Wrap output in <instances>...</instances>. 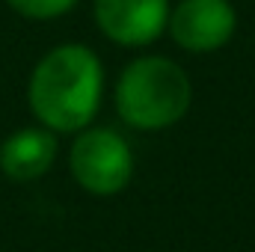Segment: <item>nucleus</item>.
Listing matches in <instances>:
<instances>
[{
    "label": "nucleus",
    "mask_w": 255,
    "mask_h": 252,
    "mask_svg": "<svg viewBox=\"0 0 255 252\" xmlns=\"http://www.w3.org/2000/svg\"><path fill=\"white\" fill-rule=\"evenodd\" d=\"M113 101L128 127L166 130L187 116L193 104V83L175 60L148 54L122 68Z\"/></svg>",
    "instance_id": "f03ea898"
},
{
    "label": "nucleus",
    "mask_w": 255,
    "mask_h": 252,
    "mask_svg": "<svg viewBox=\"0 0 255 252\" xmlns=\"http://www.w3.org/2000/svg\"><path fill=\"white\" fill-rule=\"evenodd\" d=\"M12 12L33 18V21H51L60 18L65 12H71L77 6V0H6Z\"/></svg>",
    "instance_id": "0eeeda50"
},
{
    "label": "nucleus",
    "mask_w": 255,
    "mask_h": 252,
    "mask_svg": "<svg viewBox=\"0 0 255 252\" xmlns=\"http://www.w3.org/2000/svg\"><path fill=\"white\" fill-rule=\"evenodd\" d=\"M57 160V133L51 127H21L0 142V172L12 181H36Z\"/></svg>",
    "instance_id": "423d86ee"
},
{
    "label": "nucleus",
    "mask_w": 255,
    "mask_h": 252,
    "mask_svg": "<svg viewBox=\"0 0 255 252\" xmlns=\"http://www.w3.org/2000/svg\"><path fill=\"white\" fill-rule=\"evenodd\" d=\"M166 30L178 48L190 54H214L232 42L238 12L232 0H178L169 6Z\"/></svg>",
    "instance_id": "20e7f679"
},
{
    "label": "nucleus",
    "mask_w": 255,
    "mask_h": 252,
    "mask_svg": "<svg viewBox=\"0 0 255 252\" xmlns=\"http://www.w3.org/2000/svg\"><path fill=\"white\" fill-rule=\"evenodd\" d=\"M104 95V65L80 42L51 48L30 74L27 101L33 116L54 133H77L92 125Z\"/></svg>",
    "instance_id": "f257e3e1"
},
{
    "label": "nucleus",
    "mask_w": 255,
    "mask_h": 252,
    "mask_svg": "<svg viewBox=\"0 0 255 252\" xmlns=\"http://www.w3.org/2000/svg\"><path fill=\"white\" fill-rule=\"evenodd\" d=\"M92 15L110 42L122 48H142L163 36L169 0H95Z\"/></svg>",
    "instance_id": "39448f33"
},
{
    "label": "nucleus",
    "mask_w": 255,
    "mask_h": 252,
    "mask_svg": "<svg viewBox=\"0 0 255 252\" xmlns=\"http://www.w3.org/2000/svg\"><path fill=\"white\" fill-rule=\"evenodd\" d=\"M68 169L77 187L92 196H116L133 178V151L113 127H83L68 148Z\"/></svg>",
    "instance_id": "7ed1b4c3"
}]
</instances>
